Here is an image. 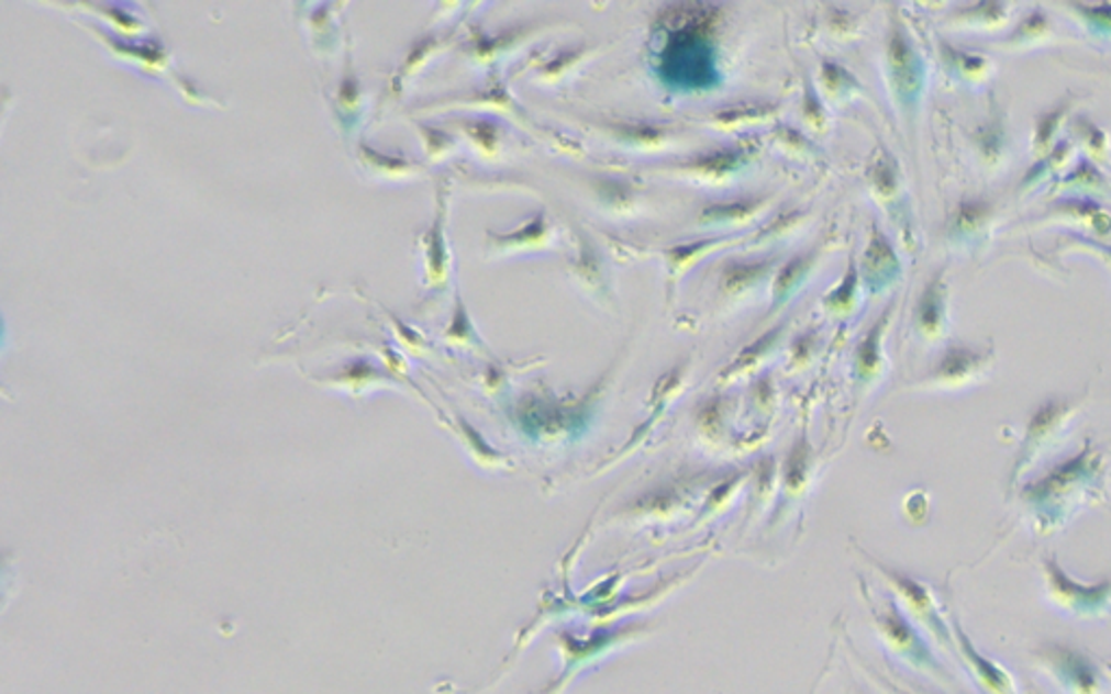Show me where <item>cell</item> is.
<instances>
[{
    "mask_svg": "<svg viewBox=\"0 0 1111 694\" xmlns=\"http://www.w3.org/2000/svg\"><path fill=\"white\" fill-rule=\"evenodd\" d=\"M723 9L712 2H674L652 22L654 72L674 91H712L721 86L719 29Z\"/></svg>",
    "mask_w": 1111,
    "mask_h": 694,
    "instance_id": "6da1fadb",
    "label": "cell"
},
{
    "mask_svg": "<svg viewBox=\"0 0 1111 694\" xmlns=\"http://www.w3.org/2000/svg\"><path fill=\"white\" fill-rule=\"evenodd\" d=\"M608 371L580 395H554L552 391L525 393L514 404L516 428L532 440L578 438L587 433L606 395Z\"/></svg>",
    "mask_w": 1111,
    "mask_h": 694,
    "instance_id": "7a4b0ae2",
    "label": "cell"
},
{
    "mask_svg": "<svg viewBox=\"0 0 1111 694\" xmlns=\"http://www.w3.org/2000/svg\"><path fill=\"white\" fill-rule=\"evenodd\" d=\"M875 623H877L884 640L888 642V647L897 656H901L903 660H908L910 664H914L921 671H930L934 675L946 678L938 660L934 658V653L930 651V647L921 638V634L914 629V625L908 620V616L899 609L895 602H886V606L881 609H875Z\"/></svg>",
    "mask_w": 1111,
    "mask_h": 694,
    "instance_id": "3957f363",
    "label": "cell"
},
{
    "mask_svg": "<svg viewBox=\"0 0 1111 694\" xmlns=\"http://www.w3.org/2000/svg\"><path fill=\"white\" fill-rule=\"evenodd\" d=\"M1044 578L1048 586V597L1064 609L1079 616H1097L1111 604V580L1101 584L1075 582L1055 558L1042 562Z\"/></svg>",
    "mask_w": 1111,
    "mask_h": 694,
    "instance_id": "277c9868",
    "label": "cell"
},
{
    "mask_svg": "<svg viewBox=\"0 0 1111 694\" xmlns=\"http://www.w3.org/2000/svg\"><path fill=\"white\" fill-rule=\"evenodd\" d=\"M866 560H870L879 571L881 575L890 582V586L899 593V597L903 600V604L910 607V612L941 640L942 645L951 647L953 642V634L948 629V625L944 623L942 618L941 609L936 606L932 593L914 578H910L908 573H901L879 560H875L873 556H866Z\"/></svg>",
    "mask_w": 1111,
    "mask_h": 694,
    "instance_id": "5b68a950",
    "label": "cell"
},
{
    "mask_svg": "<svg viewBox=\"0 0 1111 694\" xmlns=\"http://www.w3.org/2000/svg\"><path fill=\"white\" fill-rule=\"evenodd\" d=\"M886 59L890 81L897 89L899 100L910 107L921 89V64L912 48V42L899 22L892 24L886 40Z\"/></svg>",
    "mask_w": 1111,
    "mask_h": 694,
    "instance_id": "8992f818",
    "label": "cell"
},
{
    "mask_svg": "<svg viewBox=\"0 0 1111 694\" xmlns=\"http://www.w3.org/2000/svg\"><path fill=\"white\" fill-rule=\"evenodd\" d=\"M779 267L777 257L763 259H727L719 267V289L725 298H738L758 289L763 282L773 280Z\"/></svg>",
    "mask_w": 1111,
    "mask_h": 694,
    "instance_id": "52a82bcc",
    "label": "cell"
},
{
    "mask_svg": "<svg viewBox=\"0 0 1111 694\" xmlns=\"http://www.w3.org/2000/svg\"><path fill=\"white\" fill-rule=\"evenodd\" d=\"M823 255V242H816L810 250L795 255L792 259L779 262L770 280V311L781 309L810 278Z\"/></svg>",
    "mask_w": 1111,
    "mask_h": 694,
    "instance_id": "ba28073f",
    "label": "cell"
},
{
    "mask_svg": "<svg viewBox=\"0 0 1111 694\" xmlns=\"http://www.w3.org/2000/svg\"><path fill=\"white\" fill-rule=\"evenodd\" d=\"M1046 664L1053 669L1057 678H1062V684L1066 691L1075 694H1099V675L1097 669L1079 656V651L1066 649V647H1055L1046 656Z\"/></svg>",
    "mask_w": 1111,
    "mask_h": 694,
    "instance_id": "9c48e42d",
    "label": "cell"
},
{
    "mask_svg": "<svg viewBox=\"0 0 1111 694\" xmlns=\"http://www.w3.org/2000/svg\"><path fill=\"white\" fill-rule=\"evenodd\" d=\"M859 271H862V278L866 280L870 291H879L886 284H890L899 271V259H897L888 237L877 228V224H873V228H870L868 244L862 255Z\"/></svg>",
    "mask_w": 1111,
    "mask_h": 694,
    "instance_id": "30bf717a",
    "label": "cell"
},
{
    "mask_svg": "<svg viewBox=\"0 0 1111 694\" xmlns=\"http://www.w3.org/2000/svg\"><path fill=\"white\" fill-rule=\"evenodd\" d=\"M892 306H888L879 320L864 333L854 351V376L857 384H870L879 378L884 367V337L888 331Z\"/></svg>",
    "mask_w": 1111,
    "mask_h": 694,
    "instance_id": "8fae6325",
    "label": "cell"
},
{
    "mask_svg": "<svg viewBox=\"0 0 1111 694\" xmlns=\"http://www.w3.org/2000/svg\"><path fill=\"white\" fill-rule=\"evenodd\" d=\"M953 640L957 642V649L962 653V658L966 660V664L975 671L977 675V682L988 691L990 694H1014V682L1012 678L1001 669L997 667L992 660L984 658L975 647L973 642L968 640V636L962 631V627L955 623L953 625Z\"/></svg>",
    "mask_w": 1111,
    "mask_h": 694,
    "instance_id": "7c38bea8",
    "label": "cell"
},
{
    "mask_svg": "<svg viewBox=\"0 0 1111 694\" xmlns=\"http://www.w3.org/2000/svg\"><path fill=\"white\" fill-rule=\"evenodd\" d=\"M756 155L754 146H725L710 150L706 155H697L690 161L682 164L688 172L699 174L706 178H725L734 172H741Z\"/></svg>",
    "mask_w": 1111,
    "mask_h": 694,
    "instance_id": "4fadbf2b",
    "label": "cell"
},
{
    "mask_svg": "<svg viewBox=\"0 0 1111 694\" xmlns=\"http://www.w3.org/2000/svg\"><path fill=\"white\" fill-rule=\"evenodd\" d=\"M769 198L767 195H743V198H732V200H721V202H710L706 204L697 222L706 226H736L754 220L765 206Z\"/></svg>",
    "mask_w": 1111,
    "mask_h": 694,
    "instance_id": "5bb4252c",
    "label": "cell"
},
{
    "mask_svg": "<svg viewBox=\"0 0 1111 694\" xmlns=\"http://www.w3.org/2000/svg\"><path fill=\"white\" fill-rule=\"evenodd\" d=\"M732 237H708V239H697L688 244H676L663 250V257L667 262V280L674 287L688 269H692L699 260L714 253L716 248H723Z\"/></svg>",
    "mask_w": 1111,
    "mask_h": 694,
    "instance_id": "9a60e30c",
    "label": "cell"
},
{
    "mask_svg": "<svg viewBox=\"0 0 1111 694\" xmlns=\"http://www.w3.org/2000/svg\"><path fill=\"white\" fill-rule=\"evenodd\" d=\"M554 224L545 209H538L525 224L511 233H496L493 242L502 248H547L554 242Z\"/></svg>",
    "mask_w": 1111,
    "mask_h": 694,
    "instance_id": "2e32d148",
    "label": "cell"
},
{
    "mask_svg": "<svg viewBox=\"0 0 1111 694\" xmlns=\"http://www.w3.org/2000/svg\"><path fill=\"white\" fill-rule=\"evenodd\" d=\"M784 331H786V326H784V324H779V326H775V328L767 331L765 335H760V337H758L756 342H752L749 346L743 347V349L738 351V356H736V358H734V360H732V362L723 369V373H721L719 378H721V380H732V378H736V376H741V373H745V371H752L758 362H763V360L769 356L770 351H773L775 347L779 346V342H781V337H784Z\"/></svg>",
    "mask_w": 1111,
    "mask_h": 694,
    "instance_id": "e0dca14e",
    "label": "cell"
},
{
    "mask_svg": "<svg viewBox=\"0 0 1111 694\" xmlns=\"http://www.w3.org/2000/svg\"><path fill=\"white\" fill-rule=\"evenodd\" d=\"M859 278H862V271L852 255L841 280L823 295V302H821L823 309L832 315H849L859 300Z\"/></svg>",
    "mask_w": 1111,
    "mask_h": 694,
    "instance_id": "ac0fdd59",
    "label": "cell"
},
{
    "mask_svg": "<svg viewBox=\"0 0 1111 694\" xmlns=\"http://www.w3.org/2000/svg\"><path fill=\"white\" fill-rule=\"evenodd\" d=\"M810 469H812V447H810V440L801 434L792 449L788 451V458H786V464H784V486L786 491H799L806 486V480L810 475Z\"/></svg>",
    "mask_w": 1111,
    "mask_h": 694,
    "instance_id": "d6986e66",
    "label": "cell"
},
{
    "mask_svg": "<svg viewBox=\"0 0 1111 694\" xmlns=\"http://www.w3.org/2000/svg\"><path fill=\"white\" fill-rule=\"evenodd\" d=\"M730 415V400L727 398H708L697 404L695 408V424L699 426L701 433L708 436H716L723 430L725 417Z\"/></svg>",
    "mask_w": 1111,
    "mask_h": 694,
    "instance_id": "ffe728a7",
    "label": "cell"
},
{
    "mask_svg": "<svg viewBox=\"0 0 1111 694\" xmlns=\"http://www.w3.org/2000/svg\"><path fill=\"white\" fill-rule=\"evenodd\" d=\"M942 302L938 293V284L932 282L923 291L919 304H916V326L925 335H936L941 331Z\"/></svg>",
    "mask_w": 1111,
    "mask_h": 694,
    "instance_id": "44dd1931",
    "label": "cell"
},
{
    "mask_svg": "<svg viewBox=\"0 0 1111 694\" xmlns=\"http://www.w3.org/2000/svg\"><path fill=\"white\" fill-rule=\"evenodd\" d=\"M821 81L830 93H849L852 89H857L854 75L841 64L830 59L821 64Z\"/></svg>",
    "mask_w": 1111,
    "mask_h": 694,
    "instance_id": "7402d4cb",
    "label": "cell"
},
{
    "mask_svg": "<svg viewBox=\"0 0 1111 694\" xmlns=\"http://www.w3.org/2000/svg\"><path fill=\"white\" fill-rule=\"evenodd\" d=\"M801 111H803V117L812 126H816V128H821L827 122V113H825V104L821 100V93L816 91V87H814V83L810 79H806V86H803V107H801Z\"/></svg>",
    "mask_w": 1111,
    "mask_h": 694,
    "instance_id": "603a6c76",
    "label": "cell"
},
{
    "mask_svg": "<svg viewBox=\"0 0 1111 694\" xmlns=\"http://www.w3.org/2000/svg\"><path fill=\"white\" fill-rule=\"evenodd\" d=\"M619 133L623 139L632 142V144H643V146H652V144H660L665 139V128L663 126H652V124H623L619 126Z\"/></svg>",
    "mask_w": 1111,
    "mask_h": 694,
    "instance_id": "cb8c5ba5",
    "label": "cell"
},
{
    "mask_svg": "<svg viewBox=\"0 0 1111 694\" xmlns=\"http://www.w3.org/2000/svg\"><path fill=\"white\" fill-rule=\"evenodd\" d=\"M598 250L593 248V242L587 237L580 239V260L578 265V276L585 278L587 282H599L601 280V262H599Z\"/></svg>",
    "mask_w": 1111,
    "mask_h": 694,
    "instance_id": "d4e9b609",
    "label": "cell"
},
{
    "mask_svg": "<svg viewBox=\"0 0 1111 694\" xmlns=\"http://www.w3.org/2000/svg\"><path fill=\"white\" fill-rule=\"evenodd\" d=\"M769 107H754V104H741V109H727V111H719L716 113V120L721 124H738V122H752V120H763L769 115Z\"/></svg>",
    "mask_w": 1111,
    "mask_h": 694,
    "instance_id": "484cf974",
    "label": "cell"
},
{
    "mask_svg": "<svg viewBox=\"0 0 1111 694\" xmlns=\"http://www.w3.org/2000/svg\"><path fill=\"white\" fill-rule=\"evenodd\" d=\"M814 342H816L814 333H803L801 337L795 339V344H792V358H795V362H806L810 358V354L814 349Z\"/></svg>",
    "mask_w": 1111,
    "mask_h": 694,
    "instance_id": "4316f807",
    "label": "cell"
}]
</instances>
